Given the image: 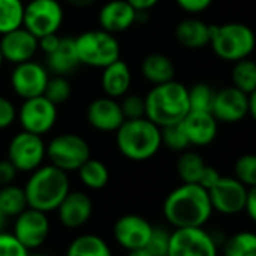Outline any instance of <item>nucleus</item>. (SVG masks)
Wrapping results in <instances>:
<instances>
[{"instance_id": "f257e3e1", "label": "nucleus", "mask_w": 256, "mask_h": 256, "mask_svg": "<svg viewBox=\"0 0 256 256\" xmlns=\"http://www.w3.org/2000/svg\"><path fill=\"white\" fill-rule=\"evenodd\" d=\"M212 212L208 190L199 184L182 182L163 202V216L174 229L202 228L210 222Z\"/></svg>"}, {"instance_id": "f03ea898", "label": "nucleus", "mask_w": 256, "mask_h": 256, "mask_svg": "<svg viewBox=\"0 0 256 256\" xmlns=\"http://www.w3.org/2000/svg\"><path fill=\"white\" fill-rule=\"evenodd\" d=\"M118 151L130 162H146L162 150V128L146 116L125 119L114 132Z\"/></svg>"}, {"instance_id": "7ed1b4c3", "label": "nucleus", "mask_w": 256, "mask_h": 256, "mask_svg": "<svg viewBox=\"0 0 256 256\" xmlns=\"http://www.w3.org/2000/svg\"><path fill=\"white\" fill-rule=\"evenodd\" d=\"M188 112V88L175 78L152 86L145 95V116L160 128L181 122Z\"/></svg>"}, {"instance_id": "20e7f679", "label": "nucleus", "mask_w": 256, "mask_h": 256, "mask_svg": "<svg viewBox=\"0 0 256 256\" xmlns=\"http://www.w3.org/2000/svg\"><path fill=\"white\" fill-rule=\"evenodd\" d=\"M23 188L30 208L50 212L56 211L68 194L70 178L66 172L48 163L30 172Z\"/></svg>"}, {"instance_id": "39448f33", "label": "nucleus", "mask_w": 256, "mask_h": 256, "mask_svg": "<svg viewBox=\"0 0 256 256\" xmlns=\"http://www.w3.org/2000/svg\"><path fill=\"white\" fill-rule=\"evenodd\" d=\"M212 53L224 62H238L250 58L256 48V35L244 23H223L210 26V44Z\"/></svg>"}, {"instance_id": "423d86ee", "label": "nucleus", "mask_w": 256, "mask_h": 256, "mask_svg": "<svg viewBox=\"0 0 256 256\" xmlns=\"http://www.w3.org/2000/svg\"><path fill=\"white\" fill-rule=\"evenodd\" d=\"M76 52L80 65L89 68H106L120 59V44L116 35L102 29L84 30L74 36Z\"/></svg>"}, {"instance_id": "0eeeda50", "label": "nucleus", "mask_w": 256, "mask_h": 256, "mask_svg": "<svg viewBox=\"0 0 256 256\" xmlns=\"http://www.w3.org/2000/svg\"><path fill=\"white\" fill-rule=\"evenodd\" d=\"M90 158V146L84 138L76 133H62L47 144V160L64 172H77Z\"/></svg>"}, {"instance_id": "6e6552de", "label": "nucleus", "mask_w": 256, "mask_h": 256, "mask_svg": "<svg viewBox=\"0 0 256 256\" xmlns=\"http://www.w3.org/2000/svg\"><path fill=\"white\" fill-rule=\"evenodd\" d=\"M65 22V10L60 0H28L24 4L23 28L36 38L59 34Z\"/></svg>"}, {"instance_id": "1a4fd4ad", "label": "nucleus", "mask_w": 256, "mask_h": 256, "mask_svg": "<svg viewBox=\"0 0 256 256\" xmlns=\"http://www.w3.org/2000/svg\"><path fill=\"white\" fill-rule=\"evenodd\" d=\"M218 241L202 228H178L170 232L168 256H218Z\"/></svg>"}, {"instance_id": "9d476101", "label": "nucleus", "mask_w": 256, "mask_h": 256, "mask_svg": "<svg viewBox=\"0 0 256 256\" xmlns=\"http://www.w3.org/2000/svg\"><path fill=\"white\" fill-rule=\"evenodd\" d=\"M6 158L18 172L30 174L44 164L47 158V144L42 136L22 130L10 140Z\"/></svg>"}, {"instance_id": "9b49d317", "label": "nucleus", "mask_w": 256, "mask_h": 256, "mask_svg": "<svg viewBox=\"0 0 256 256\" xmlns=\"http://www.w3.org/2000/svg\"><path fill=\"white\" fill-rule=\"evenodd\" d=\"M17 120L22 130L44 136L53 130L58 122V106L44 95L23 100L17 110Z\"/></svg>"}, {"instance_id": "f8f14e48", "label": "nucleus", "mask_w": 256, "mask_h": 256, "mask_svg": "<svg viewBox=\"0 0 256 256\" xmlns=\"http://www.w3.org/2000/svg\"><path fill=\"white\" fill-rule=\"evenodd\" d=\"M50 76L52 74L48 72L46 65L32 59L14 65L10 74V84L17 96H20L22 100H28L44 95Z\"/></svg>"}, {"instance_id": "ddd939ff", "label": "nucleus", "mask_w": 256, "mask_h": 256, "mask_svg": "<svg viewBox=\"0 0 256 256\" xmlns=\"http://www.w3.org/2000/svg\"><path fill=\"white\" fill-rule=\"evenodd\" d=\"M247 187L235 176H220V180L208 190L212 211L223 216H236L244 212Z\"/></svg>"}, {"instance_id": "4468645a", "label": "nucleus", "mask_w": 256, "mask_h": 256, "mask_svg": "<svg viewBox=\"0 0 256 256\" xmlns=\"http://www.w3.org/2000/svg\"><path fill=\"white\" fill-rule=\"evenodd\" d=\"M12 234L28 250L41 247L50 234L47 212L28 206L16 217Z\"/></svg>"}, {"instance_id": "2eb2a0df", "label": "nucleus", "mask_w": 256, "mask_h": 256, "mask_svg": "<svg viewBox=\"0 0 256 256\" xmlns=\"http://www.w3.org/2000/svg\"><path fill=\"white\" fill-rule=\"evenodd\" d=\"M154 226L142 216L125 214L113 224V236L116 242L125 250L146 247Z\"/></svg>"}, {"instance_id": "dca6fc26", "label": "nucleus", "mask_w": 256, "mask_h": 256, "mask_svg": "<svg viewBox=\"0 0 256 256\" xmlns=\"http://www.w3.org/2000/svg\"><path fill=\"white\" fill-rule=\"evenodd\" d=\"M211 113L218 122L238 124L248 114V95L235 86L216 90Z\"/></svg>"}, {"instance_id": "f3484780", "label": "nucleus", "mask_w": 256, "mask_h": 256, "mask_svg": "<svg viewBox=\"0 0 256 256\" xmlns=\"http://www.w3.org/2000/svg\"><path fill=\"white\" fill-rule=\"evenodd\" d=\"M0 52H2L4 60L12 65L32 60L40 52L38 38L22 26L16 30L0 35Z\"/></svg>"}, {"instance_id": "a211bd4d", "label": "nucleus", "mask_w": 256, "mask_h": 256, "mask_svg": "<svg viewBox=\"0 0 256 256\" xmlns=\"http://www.w3.org/2000/svg\"><path fill=\"white\" fill-rule=\"evenodd\" d=\"M96 20L100 29L118 35L132 29L139 22V12L126 0H108L101 5Z\"/></svg>"}, {"instance_id": "6ab92c4d", "label": "nucleus", "mask_w": 256, "mask_h": 256, "mask_svg": "<svg viewBox=\"0 0 256 256\" xmlns=\"http://www.w3.org/2000/svg\"><path fill=\"white\" fill-rule=\"evenodd\" d=\"M86 119L94 130L101 133H114L125 120L119 100L106 95L89 102L86 108Z\"/></svg>"}, {"instance_id": "aec40b11", "label": "nucleus", "mask_w": 256, "mask_h": 256, "mask_svg": "<svg viewBox=\"0 0 256 256\" xmlns=\"http://www.w3.org/2000/svg\"><path fill=\"white\" fill-rule=\"evenodd\" d=\"M181 125L187 134L190 146H208L218 133V120L211 112L190 110L181 120Z\"/></svg>"}, {"instance_id": "412c9836", "label": "nucleus", "mask_w": 256, "mask_h": 256, "mask_svg": "<svg viewBox=\"0 0 256 256\" xmlns=\"http://www.w3.org/2000/svg\"><path fill=\"white\" fill-rule=\"evenodd\" d=\"M59 222L68 229H77L86 224L94 212L90 198L80 190L68 192L60 205L56 208Z\"/></svg>"}, {"instance_id": "4be33fe9", "label": "nucleus", "mask_w": 256, "mask_h": 256, "mask_svg": "<svg viewBox=\"0 0 256 256\" xmlns=\"http://www.w3.org/2000/svg\"><path fill=\"white\" fill-rule=\"evenodd\" d=\"M133 83V74L128 64L122 59L114 60L113 64L102 68L101 74V88L106 96L119 100L128 94Z\"/></svg>"}, {"instance_id": "5701e85b", "label": "nucleus", "mask_w": 256, "mask_h": 256, "mask_svg": "<svg viewBox=\"0 0 256 256\" xmlns=\"http://www.w3.org/2000/svg\"><path fill=\"white\" fill-rule=\"evenodd\" d=\"M80 66L74 36H62L59 47L46 56V68L52 76H65L68 77Z\"/></svg>"}, {"instance_id": "b1692460", "label": "nucleus", "mask_w": 256, "mask_h": 256, "mask_svg": "<svg viewBox=\"0 0 256 256\" xmlns=\"http://www.w3.org/2000/svg\"><path fill=\"white\" fill-rule=\"evenodd\" d=\"M210 26L200 18L187 17L176 24L175 38L186 48H204L210 44Z\"/></svg>"}, {"instance_id": "393cba45", "label": "nucleus", "mask_w": 256, "mask_h": 256, "mask_svg": "<svg viewBox=\"0 0 256 256\" xmlns=\"http://www.w3.org/2000/svg\"><path fill=\"white\" fill-rule=\"evenodd\" d=\"M175 65L170 58L162 53H151L144 58L140 64L142 77L152 86L170 82L175 78Z\"/></svg>"}, {"instance_id": "a878e982", "label": "nucleus", "mask_w": 256, "mask_h": 256, "mask_svg": "<svg viewBox=\"0 0 256 256\" xmlns=\"http://www.w3.org/2000/svg\"><path fill=\"white\" fill-rule=\"evenodd\" d=\"M65 256H112V250L101 236L83 234L70 242Z\"/></svg>"}, {"instance_id": "bb28decb", "label": "nucleus", "mask_w": 256, "mask_h": 256, "mask_svg": "<svg viewBox=\"0 0 256 256\" xmlns=\"http://www.w3.org/2000/svg\"><path fill=\"white\" fill-rule=\"evenodd\" d=\"M80 182L89 190H101L108 184L110 172L108 168L96 158L86 160L77 170Z\"/></svg>"}, {"instance_id": "cd10ccee", "label": "nucleus", "mask_w": 256, "mask_h": 256, "mask_svg": "<svg viewBox=\"0 0 256 256\" xmlns=\"http://www.w3.org/2000/svg\"><path fill=\"white\" fill-rule=\"evenodd\" d=\"M223 256H256V232L238 230L224 238Z\"/></svg>"}, {"instance_id": "c85d7f7f", "label": "nucleus", "mask_w": 256, "mask_h": 256, "mask_svg": "<svg viewBox=\"0 0 256 256\" xmlns=\"http://www.w3.org/2000/svg\"><path fill=\"white\" fill-rule=\"evenodd\" d=\"M205 166L206 163L200 154L186 150L176 160V174L182 182L198 184Z\"/></svg>"}, {"instance_id": "c756f323", "label": "nucleus", "mask_w": 256, "mask_h": 256, "mask_svg": "<svg viewBox=\"0 0 256 256\" xmlns=\"http://www.w3.org/2000/svg\"><path fill=\"white\" fill-rule=\"evenodd\" d=\"M28 206L23 187H18L14 182L0 187V211L5 214V217H17Z\"/></svg>"}, {"instance_id": "7c9ffc66", "label": "nucleus", "mask_w": 256, "mask_h": 256, "mask_svg": "<svg viewBox=\"0 0 256 256\" xmlns=\"http://www.w3.org/2000/svg\"><path fill=\"white\" fill-rule=\"evenodd\" d=\"M230 80L232 86L250 95L256 89V62L250 58L234 62Z\"/></svg>"}, {"instance_id": "2f4dec72", "label": "nucleus", "mask_w": 256, "mask_h": 256, "mask_svg": "<svg viewBox=\"0 0 256 256\" xmlns=\"http://www.w3.org/2000/svg\"><path fill=\"white\" fill-rule=\"evenodd\" d=\"M24 2L23 0H0V35L23 26Z\"/></svg>"}, {"instance_id": "473e14b6", "label": "nucleus", "mask_w": 256, "mask_h": 256, "mask_svg": "<svg viewBox=\"0 0 256 256\" xmlns=\"http://www.w3.org/2000/svg\"><path fill=\"white\" fill-rule=\"evenodd\" d=\"M162 145L175 152H182L188 150L190 142L187 139V134L181 122L162 126Z\"/></svg>"}, {"instance_id": "72a5a7b5", "label": "nucleus", "mask_w": 256, "mask_h": 256, "mask_svg": "<svg viewBox=\"0 0 256 256\" xmlns=\"http://www.w3.org/2000/svg\"><path fill=\"white\" fill-rule=\"evenodd\" d=\"M71 94H72V88H71L68 77L50 76L46 90H44L46 98H48L53 104L60 106V104H65L71 98Z\"/></svg>"}, {"instance_id": "f704fd0d", "label": "nucleus", "mask_w": 256, "mask_h": 256, "mask_svg": "<svg viewBox=\"0 0 256 256\" xmlns=\"http://www.w3.org/2000/svg\"><path fill=\"white\" fill-rule=\"evenodd\" d=\"M216 90L208 83H196L188 89L190 110L211 112Z\"/></svg>"}, {"instance_id": "c9c22d12", "label": "nucleus", "mask_w": 256, "mask_h": 256, "mask_svg": "<svg viewBox=\"0 0 256 256\" xmlns=\"http://www.w3.org/2000/svg\"><path fill=\"white\" fill-rule=\"evenodd\" d=\"M234 176L247 188L256 186V154H242L234 164Z\"/></svg>"}, {"instance_id": "e433bc0d", "label": "nucleus", "mask_w": 256, "mask_h": 256, "mask_svg": "<svg viewBox=\"0 0 256 256\" xmlns=\"http://www.w3.org/2000/svg\"><path fill=\"white\" fill-rule=\"evenodd\" d=\"M119 104L125 119H138L145 116V96L139 94H125L119 98Z\"/></svg>"}, {"instance_id": "4c0bfd02", "label": "nucleus", "mask_w": 256, "mask_h": 256, "mask_svg": "<svg viewBox=\"0 0 256 256\" xmlns=\"http://www.w3.org/2000/svg\"><path fill=\"white\" fill-rule=\"evenodd\" d=\"M0 256H29V250L14 236L0 230Z\"/></svg>"}, {"instance_id": "58836bf2", "label": "nucleus", "mask_w": 256, "mask_h": 256, "mask_svg": "<svg viewBox=\"0 0 256 256\" xmlns=\"http://www.w3.org/2000/svg\"><path fill=\"white\" fill-rule=\"evenodd\" d=\"M169 238H170V232H168L163 228H154L151 238L146 244V248L154 256H166L169 247Z\"/></svg>"}, {"instance_id": "ea45409f", "label": "nucleus", "mask_w": 256, "mask_h": 256, "mask_svg": "<svg viewBox=\"0 0 256 256\" xmlns=\"http://www.w3.org/2000/svg\"><path fill=\"white\" fill-rule=\"evenodd\" d=\"M17 107L14 101L5 95H0V130H6L17 120Z\"/></svg>"}, {"instance_id": "a19ab883", "label": "nucleus", "mask_w": 256, "mask_h": 256, "mask_svg": "<svg viewBox=\"0 0 256 256\" xmlns=\"http://www.w3.org/2000/svg\"><path fill=\"white\" fill-rule=\"evenodd\" d=\"M214 0H175V4L187 14H200L206 11Z\"/></svg>"}, {"instance_id": "79ce46f5", "label": "nucleus", "mask_w": 256, "mask_h": 256, "mask_svg": "<svg viewBox=\"0 0 256 256\" xmlns=\"http://www.w3.org/2000/svg\"><path fill=\"white\" fill-rule=\"evenodd\" d=\"M17 174L18 170L8 158L0 160V187L12 184L14 180L17 178Z\"/></svg>"}, {"instance_id": "37998d69", "label": "nucleus", "mask_w": 256, "mask_h": 256, "mask_svg": "<svg viewBox=\"0 0 256 256\" xmlns=\"http://www.w3.org/2000/svg\"><path fill=\"white\" fill-rule=\"evenodd\" d=\"M60 40L62 36L59 34H50V35H46V36H41L38 38V47H40V52H42L46 56L53 53L59 44H60Z\"/></svg>"}, {"instance_id": "c03bdc74", "label": "nucleus", "mask_w": 256, "mask_h": 256, "mask_svg": "<svg viewBox=\"0 0 256 256\" xmlns=\"http://www.w3.org/2000/svg\"><path fill=\"white\" fill-rule=\"evenodd\" d=\"M220 172L216 169V168H212V166H205V169H204V172H202V175H200V178H199V186H202L205 190H210L218 180H220Z\"/></svg>"}, {"instance_id": "a18cd8bd", "label": "nucleus", "mask_w": 256, "mask_h": 256, "mask_svg": "<svg viewBox=\"0 0 256 256\" xmlns=\"http://www.w3.org/2000/svg\"><path fill=\"white\" fill-rule=\"evenodd\" d=\"M244 212L248 216V218L256 223V186L250 187L247 190V199H246V206Z\"/></svg>"}, {"instance_id": "49530a36", "label": "nucleus", "mask_w": 256, "mask_h": 256, "mask_svg": "<svg viewBox=\"0 0 256 256\" xmlns=\"http://www.w3.org/2000/svg\"><path fill=\"white\" fill-rule=\"evenodd\" d=\"M126 2L138 12H148L160 4V0H126Z\"/></svg>"}, {"instance_id": "de8ad7c7", "label": "nucleus", "mask_w": 256, "mask_h": 256, "mask_svg": "<svg viewBox=\"0 0 256 256\" xmlns=\"http://www.w3.org/2000/svg\"><path fill=\"white\" fill-rule=\"evenodd\" d=\"M62 2L71 8H76V10H86V8L96 5L100 0H62Z\"/></svg>"}, {"instance_id": "09e8293b", "label": "nucleus", "mask_w": 256, "mask_h": 256, "mask_svg": "<svg viewBox=\"0 0 256 256\" xmlns=\"http://www.w3.org/2000/svg\"><path fill=\"white\" fill-rule=\"evenodd\" d=\"M248 114L256 120V89L248 95Z\"/></svg>"}, {"instance_id": "8fccbe9b", "label": "nucleus", "mask_w": 256, "mask_h": 256, "mask_svg": "<svg viewBox=\"0 0 256 256\" xmlns=\"http://www.w3.org/2000/svg\"><path fill=\"white\" fill-rule=\"evenodd\" d=\"M126 256H154L146 247H142V248H134V250H128V254Z\"/></svg>"}, {"instance_id": "3c124183", "label": "nucleus", "mask_w": 256, "mask_h": 256, "mask_svg": "<svg viewBox=\"0 0 256 256\" xmlns=\"http://www.w3.org/2000/svg\"><path fill=\"white\" fill-rule=\"evenodd\" d=\"M5 214L2 212V211H0V230H2V226H4V223H5Z\"/></svg>"}, {"instance_id": "603ef678", "label": "nucleus", "mask_w": 256, "mask_h": 256, "mask_svg": "<svg viewBox=\"0 0 256 256\" xmlns=\"http://www.w3.org/2000/svg\"><path fill=\"white\" fill-rule=\"evenodd\" d=\"M4 64H5V60H4V56H2V52H0V70H2V66H4Z\"/></svg>"}, {"instance_id": "864d4df0", "label": "nucleus", "mask_w": 256, "mask_h": 256, "mask_svg": "<svg viewBox=\"0 0 256 256\" xmlns=\"http://www.w3.org/2000/svg\"><path fill=\"white\" fill-rule=\"evenodd\" d=\"M29 256H47V254H44V253H35V254H30V253H29Z\"/></svg>"}, {"instance_id": "5fc2aeb1", "label": "nucleus", "mask_w": 256, "mask_h": 256, "mask_svg": "<svg viewBox=\"0 0 256 256\" xmlns=\"http://www.w3.org/2000/svg\"><path fill=\"white\" fill-rule=\"evenodd\" d=\"M23 2H24V4H26V2H28V0H23Z\"/></svg>"}]
</instances>
